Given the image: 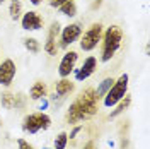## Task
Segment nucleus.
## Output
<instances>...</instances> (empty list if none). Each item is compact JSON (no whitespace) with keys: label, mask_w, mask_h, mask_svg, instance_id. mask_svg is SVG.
Listing matches in <instances>:
<instances>
[{"label":"nucleus","mask_w":150,"mask_h":149,"mask_svg":"<svg viewBox=\"0 0 150 149\" xmlns=\"http://www.w3.org/2000/svg\"><path fill=\"white\" fill-rule=\"evenodd\" d=\"M82 129H84V125H82V123H77L74 129H72V132L68 134V139H75V137L79 135V132L82 130Z\"/></svg>","instance_id":"nucleus-21"},{"label":"nucleus","mask_w":150,"mask_h":149,"mask_svg":"<svg viewBox=\"0 0 150 149\" xmlns=\"http://www.w3.org/2000/svg\"><path fill=\"white\" fill-rule=\"evenodd\" d=\"M77 62H79V53L75 50L65 52V55L62 57L60 64H58V75L63 77H70V74L77 69Z\"/></svg>","instance_id":"nucleus-8"},{"label":"nucleus","mask_w":150,"mask_h":149,"mask_svg":"<svg viewBox=\"0 0 150 149\" xmlns=\"http://www.w3.org/2000/svg\"><path fill=\"white\" fill-rule=\"evenodd\" d=\"M123 43V29L116 24H112L103 33L101 39V62H109L114 58V55L120 52Z\"/></svg>","instance_id":"nucleus-2"},{"label":"nucleus","mask_w":150,"mask_h":149,"mask_svg":"<svg viewBox=\"0 0 150 149\" xmlns=\"http://www.w3.org/2000/svg\"><path fill=\"white\" fill-rule=\"evenodd\" d=\"M130 105H131V96L130 94H126L123 100H120V101L116 103L114 106H112V112L109 113V118H116V117H120L121 113H125L128 108H130Z\"/></svg>","instance_id":"nucleus-15"},{"label":"nucleus","mask_w":150,"mask_h":149,"mask_svg":"<svg viewBox=\"0 0 150 149\" xmlns=\"http://www.w3.org/2000/svg\"><path fill=\"white\" fill-rule=\"evenodd\" d=\"M0 127H2V118H0Z\"/></svg>","instance_id":"nucleus-28"},{"label":"nucleus","mask_w":150,"mask_h":149,"mask_svg":"<svg viewBox=\"0 0 150 149\" xmlns=\"http://www.w3.org/2000/svg\"><path fill=\"white\" fill-rule=\"evenodd\" d=\"M103 33H104V26L101 22H94L87 31H82V34L79 38L80 39L79 41L80 50L82 52H92V50H96L97 45L101 43V39H103Z\"/></svg>","instance_id":"nucleus-5"},{"label":"nucleus","mask_w":150,"mask_h":149,"mask_svg":"<svg viewBox=\"0 0 150 149\" xmlns=\"http://www.w3.org/2000/svg\"><path fill=\"white\" fill-rule=\"evenodd\" d=\"M97 112H99V100H97L96 89L87 87L70 103L65 113V122L68 125H77V123L91 120L92 117L97 115Z\"/></svg>","instance_id":"nucleus-1"},{"label":"nucleus","mask_w":150,"mask_h":149,"mask_svg":"<svg viewBox=\"0 0 150 149\" xmlns=\"http://www.w3.org/2000/svg\"><path fill=\"white\" fill-rule=\"evenodd\" d=\"M74 91H75V82H72L68 77H63V79H60L55 84V96H53V100H56V98L63 100L67 96H70Z\"/></svg>","instance_id":"nucleus-13"},{"label":"nucleus","mask_w":150,"mask_h":149,"mask_svg":"<svg viewBox=\"0 0 150 149\" xmlns=\"http://www.w3.org/2000/svg\"><path fill=\"white\" fill-rule=\"evenodd\" d=\"M60 22H51V26L48 29V36H46V43H45V47L43 50L46 52L50 57H55L56 52H58V45H56V38L60 34Z\"/></svg>","instance_id":"nucleus-12"},{"label":"nucleus","mask_w":150,"mask_h":149,"mask_svg":"<svg viewBox=\"0 0 150 149\" xmlns=\"http://www.w3.org/2000/svg\"><path fill=\"white\" fill-rule=\"evenodd\" d=\"M0 57H2V52H0Z\"/></svg>","instance_id":"nucleus-30"},{"label":"nucleus","mask_w":150,"mask_h":149,"mask_svg":"<svg viewBox=\"0 0 150 149\" xmlns=\"http://www.w3.org/2000/svg\"><path fill=\"white\" fill-rule=\"evenodd\" d=\"M22 45H24V48L28 50L29 53H33V55H38V53L41 52V43L38 41L36 38H24V39H22Z\"/></svg>","instance_id":"nucleus-19"},{"label":"nucleus","mask_w":150,"mask_h":149,"mask_svg":"<svg viewBox=\"0 0 150 149\" xmlns=\"http://www.w3.org/2000/svg\"><path fill=\"white\" fill-rule=\"evenodd\" d=\"M22 130L26 134H38L41 130H48L51 127V117L45 112H34V113H28L22 123H21Z\"/></svg>","instance_id":"nucleus-3"},{"label":"nucleus","mask_w":150,"mask_h":149,"mask_svg":"<svg viewBox=\"0 0 150 149\" xmlns=\"http://www.w3.org/2000/svg\"><path fill=\"white\" fill-rule=\"evenodd\" d=\"M68 0H48V4H50V7H53V9H58L62 4H65Z\"/></svg>","instance_id":"nucleus-23"},{"label":"nucleus","mask_w":150,"mask_h":149,"mask_svg":"<svg viewBox=\"0 0 150 149\" xmlns=\"http://www.w3.org/2000/svg\"><path fill=\"white\" fill-rule=\"evenodd\" d=\"M67 144H68V134H67V132H60V134L55 137L53 149H65Z\"/></svg>","instance_id":"nucleus-20"},{"label":"nucleus","mask_w":150,"mask_h":149,"mask_svg":"<svg viewBox=\"0 0 150 149\" xmlns=\"http://www.w3.org/2000/svg\"><path fill=\"white\" fill-rule=\"evenodd\" d=\"M29 2H31L34 7H38V5H41V4H43V0H29Z\"/></svg>","instance_id":"nucleus-25"},{"label":"nucleus","mask_w":150,"mask_h":149,"mask_svg":"<svg viewBox=\"0 0 150 149\" xmlns=\"http://www.w3.org/2000/svg\"><path fill=\"white\" fill-rule=\"evenodd\" d=\"M58 12L62 16H65V17H75L77 16V4H75V0H68L65 4H62L58 7Z\"/></svg>","instance_id":"nucleus-16"},{"label":"nucleus","mask_w":150,"mask_h":149,"mask_svg":"<svg viewBox=\"0 0 150 149\" xmlns=\"http://www.w3.org/2000/svg\"><path fill=\"white\" fill-rule=\"evenodd\" d=\"M112 82H114V77H104L103 81L99 82V86H97V89H96V94H97V100H103L104 96H106V93L111 89Z\"/></svg>","instance_id":"nucleus-17"},{"label":"nucleus","mask_w":150,"mask_h":149,"mask_svg":"<svg viewBox=\"0 0 150 149\" xmlns=\"http://www.w3.org/2000/svg\"><path fill=\"white\" fill-rule=\"evenodd\" d=\"M43 149H50V148H43Z\"/></svg>","instance_id":"nucleus-29"},{"label":"nucleus","mask_w":150,"mask_h":149,"mask_svg":"<svg viewBox=\"0 0 150 149\" xmlns=\"http://www.w3.org/2000/svg\"><path fill=\"white\" fill-rule=\"evenodd\" d=\"M96 70H97V58H96L94 55H89L84 62H82V65L79 67V69H75L72 74L75 75V81L82 82V81H85V79H89Z\"/></svg>","instance_id":"nucleus-11"},{"label":"nucleus","mask_w":150,"mask_h":149,"mask_svg":"<svg viewBox=\"0 0 150 149\" xmlns=\"http://www.w3.org/2000/svg\"><path fill=\"white\" fill-rule=\"evenodd\" d=\"M82 34V26L79 22H70L60 29V34H58V48L67 50L70 45H74L75 41H79V38Z\"/></svg>","instance_id":"nucleus-6"},{"label":"nucleus","mask_w":150,"mask_h":149,"mask_svg":"<svg viewBox=\"0 0 150 149\" xmlns=\"http://www.w3.org/2000/svg\"><path fill=\"white\" fill-rule=\"evenodd\" d=\"M128 82H130V75L128 74H121L118 79H114L111 89L103 98V105L106 108H112L120 100H123L128 94Z\"/></svg>","instance_id":"nucleus-4"},{"label":"nucleus","mask_w":150,"mask_h":149,"mask_svg":"<svg viewBox=\"0 0 150 149\" xmlns=\"http://www.w3.org/2000/svg\"><path fill=\"white\" fill-rule=\"evenodd\" d=\"M17 149H34V148H33L26 139L21 137V139H17Z\"/></svg>","instance_id":"nucleus-22"},{"label":"nucleus","mask_w":150,"mask_h":149,"mask_svg":"<svg viewBox=\"0 0 150 149\" xmlns=\"http://www.w3.org/2000/svg\"><path fill=\"white\" fill-rule=\"evenodd\" d=\"M84 149H94V142H92V140H91V142H87V144L84 146Z\"/></svg>","instance_id":"nucleus-26"},{"label":"nucleus","mask_w":150,"mask_h":149,"mask_svg":"<svg viewBox=\"0 0 150 149\" xmlns=\"http://www.w3.org/2000/svg\"><path fill=\"white\" fill-rule=\"evenodd\" d=\"M4 2H5V0H0V5H2V4H4Z\"/></svg>","instance_id":"nucleus-27"},{"label":"nucleus","mask_w":150,"mask_h":149,"mask_svg":"<svg viewBox=\"0 0 150 149\" xmlns=\"http://www.w3.org/2000/svg\"><path fill=\"white\" fill-rule=\"evenodd\" d=\"M39 101H41V110H45V108L48 106V100L46 98H43V100H39Z\"/></svg>","instance_id":"nucleus-24"},{"label":"nucleus","mask_w":150,"mask_h":149,"mask_svg":"<svg viewBox=\"0 0 150 149\" xmlns=\"http://www.w3.org/2000/svg\"><path fill=\"white\" fill-rule=\"evenodd\" d=\"M0 105L5 110H22L26 106V96L22 93H10V91H4L0 94Z\"/></svg>","instance_id":"nucleus-7"},{"label":"nucleus","mask_w":150,"mask_h":149,"mask_svg":"<svg viewBox=\"0 0 150 149\" xmlns=\"http://www.w3.org/2000/svg\"><path fill=\"white\" fill-rule=\"evenodd\" d=\"M46 96H48V86L43 81H36V82L29 87V98L33 101H39V100H43Z\"/></svg>","instance_id":"nucleus-14"},{"label":"nucleus","mask_w":150,"mask_h":149,"mask_svg":"<svg viewBox=\"0 0 150 149\" xmlns=\"http://www.w3.org/2000/svg\"><path fill=\"white\" fill-rule=\"evenodd\" d=\"M17 74V65L12 58H5L0 62V86L10 87Z\"/></svg>","instance_id":"nucleus-9"},{"label":"nucleus","mask_w":150,"mask_h":149,"mask_svg":"<svg viewBox=\"0 0 150 149\" xmlns=\"http://www.w3.org/2000/svg\"><path fill=\"white\" fill-rule=\"evenodd\" d=\"M22 0H12L9 5V16L12 21H19L22 16Z\"/></svg>","instance_id":"nucleus-18"},{"label":"nucleus","mask_w":150,"mask_h":149,"mask_svg":"<svg viewBox=\"0 0 150 149\" xmlns=\"http://www.w3.org/2000/svg\"><path fill=\"white\" fill-rule=\"evenodd\" d=\"M19 21H21V28L24 29V31H29V33L31 31H39V29L43 28V24H45V19L41 17L36 10L24 12Z\"/></svg>","instance_id":"nucleus-10"}]
</instances>
